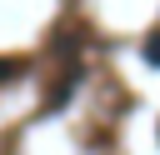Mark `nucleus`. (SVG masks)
<instances>
[{
    "instance_id": "1",
    "label": "nucleus",
    "mask_w": 160,
    "mask_h": 155,
    "mask_svg": "<svg viewBox=\"0 0 160 155\" xmlns=\"http://www.w3.org/2000/svg\"><path fill=\"white\" fill-rule=\"evenodd\" d=\"M145 65H160V30L145 40Z\"/></svg>"
},
{
    "instance_id": "2",
    "label": "nucleus",
    "mask_w": 160,
    "mask_h": 155,
    "mask_svg": "<svg viewBox=\"0 0 160 155\" xmlns=\"http://www.w3.org/2000/svg\"><path fill=\"white\" fill-rule=\"evenodd\" d=\"M0 80H10V65H5V60H0Z\"/></svg>"
}]
</instances>
